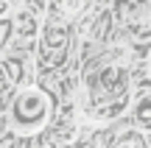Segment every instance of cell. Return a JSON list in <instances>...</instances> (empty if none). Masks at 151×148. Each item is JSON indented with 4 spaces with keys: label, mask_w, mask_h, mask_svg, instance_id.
I'll list each match as a JSON object with an SVG mask.
<instances>
[{
    "label": "cell",
    "mask_w": 151,
    "mask_h": 148,
    "mask_svg": "<svg viewBox=\"0 0 151 148\" xmlns=\"http://www.w3.org/2000/svg\"><path fill=\"white\" fill-rule=\"evenodd\" d=\"M87 95H90L92 106L101 109L98 115H104V120H109L129 101V76H126V70L123 67H104V70H98L87 81Z\"/></svg>",
    "instance_id": "6da1fadb"
},
{
    "label": "cell",
    "mask_w": 151,
    "mask_h": 148,
    "mask_svg": "<svg viewBox=\"0 0 151 148\" xmlns=\"http://www.w3.org/2000/svg\"><path fill=\"white\" fill-rule=\"evenodd\" d=\"M48 112H50V104H48V95L45 92H39V89H22L17 95L11 112H9V123L17 134H34L37 129L45 126Z\"/></svg>",
    "instance_id": "7a4b0ae2"
},
{
    "label": "cell",
    "mask_w": 151,
    "mask_h": 148,
    "mask_svg": "<svg viewBox=\"0 0 151 148\" xmlns=\"http://www.w3.org/2000/svg\"><path fill=\"white\" fill-rule=\"evenodd\" d=\"M126 28L134 39H148L151 36V6L146 0H123L118 6Z\"/></svg>",
    "instance_id": "3957f363"
},
{
    "label": "cell",
    "mask_w": 151,
    "mask_h": 148,
    "mask_svg": "<svg viewBox=\"0 0 151 148\" xmlns=\"http://www.w3.org/2000/svg\"><path fill=\"white\" fill-rule=\"evenodd\" d=\"M14 34L20 39H34L39 34V17L31 9H20L14 11Z\"/></svg>",
    "instance_id": "277c9868"
},
{
    "label": "cell",
    "mask_w": 151,
    "mask_h": 148,
    "mask_svg": "<svg viewBox=\"0 0 151 148\" xmlns=\"http://www.w3.org/2000/svg\"><path fill=\"white\" fill-rule=\"evenodd\" d=\"M109 148H148V140L143 132H137V129H126V132H120L118 137L109 143Z\"/></svg>",
    "instance_id": "5b68a950"
},
{
    "label": "cell",
    "mask_w": 151,
    "mask_h": 148,
    "mask_svg": "<svg viewBox=\"0 0 151 148\" xmlns=\"http://www.w3.org/2000/svg\"><path fill=\"white\" fill-rule=\"evenodd\" d=\"M134 120H137L140 129H148L151 132V92H143L134 101Z\"/></svg>",
    "instance_id": "8992f818"
},
{
    "label": "cell",
    "mask_w": 151,
    "mask_h": 148,
    "mask_svg": "<svg viewBox=\"0 0 151 148\" xmlns=\"http://www.w3.org/2000/svg\"><path fill=\"white\" fill-rule=\"evenodd\" d=\"M84 9H87V0H65V14L67 17L84 14Z\"/></svg>",
    "instance_id": "52a82bcc"
},
{
    "label": "cell",
    "mask_w": 151,
    "mask_h": 148,
    "mask_svg": "<svg viewBox=\"0 0 151 148\" xmlns=\"http://www.w3.org/2000/svg\"><path fill=\"white\" fill-rule=\"evenodd\" d=\"M6 76H9L11 81H20V78H22V64L9 59V61H6Z\"/></svg>",
    "instance_id": "ba28073f"
},
{
    "label": "cell",
    "mask_w": 151,
    "mask_h": 148,
    "mask_svg": "<svg viewBox=\"0 0 151 148\" xmlns=\"http://www.w3.org/2000/svg\"><path fill=\"white\" fill-rule=\"evenodd\" d=\"M11 14V6H9V0H0V17H9Z\"/></svg>",
    "instance_id": "9c48e42d"
},
{
    "label": "cell",
    "mask_w": 151,
    "mask_h": 148,
    "mask_svg": "<svg viewBox=\"0 0 151 148\" xmlns=\"http://www.w3.org/2000/svg\"><path fill=\"white\" fill-rule=\"evenodd\" d=\"M148 70H151V61H148Z\"/></svg>",
    "instance_id": "30bf717a"
}]
</instances>
